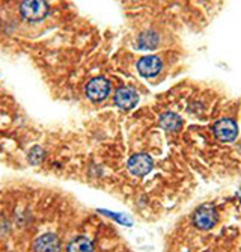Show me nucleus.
Wrapping results in <instances>:
<instances>
[{"instance_id":"1","label":"nucleus","mask_w":241,"mask_h":252,"mask_svg":"<svg viewBox=\"0 0 241 252\" xmlns=\"http://www.w3.org/2000/svg\"><path fill=\"white\" fill-rule=\"evenodd\" d=\"M110 89H112V85L106 77H94L86 83L84 93H86V97L92 103H101L108 97Z\"/></svg>"},{"instance_id":"2","label":"nucleus","mask_w":241,"mask_h":252,"mask_svg":"<svg viewBox=\"0 0 241 252\" xmlns=\"http://www.w3.org/2000/svg\"><path fill=\"white\" fill-rule=\"evenodd\" d=\"M49 3L46 0H23V3L20 6L21 15L30 23L44 20L49 15Z\"/></svg>"},{"instance_id":"3","label":"nucleus","mask_w":241,"mask_h":252,"mask_svg":"<svg viewBox=\"0 0 241 252\" xmlns=\"http://www.w3.org/2000/svg\"><path fill=\"white\" fill-rule=\"evenodd\" d=\"M218 215L215 209L210 204H204L194 212L193 215V223L199 228V230H211V228L217 223Z\"/></svg>"},{"instance_id":"4","label":"nucleus","mask_w":241,"mask_h":252,"mask_svg":"<svg viewBox=\"0 0 241 252\" xmlns=\"http://www.w3.org/2000/svg\"><path fill=\"white\" fill-rule=\"evenodd\" d=\"M127 169L131 175L134 177H143L151 172L152 169V158L148 154L139 153L133 154L127 162Z\"/></svg>"},{"instance_id":"5","label":"nucleus","mask_w":241,"mask_h":252,"mask_svg":"<svg viewBox=\"0 0 241 252\" xmlns=\"http://www.w3.org/2000/svg\"><path fill=\"white\" fill-rule=\"evenodd\" d=\"M60 239L54 233H44L32 243L33 252H60Z\"/></svg>"},{"instance_id":"6","label":"nucleus","mask_w":241,"mask_h":252,"mask_svg":"<svg viewBox=\"0 0 241 252\" xmlns=\"http://www.w3.org/2000/svg\"><path fill=\"white\" fill-rule=\"evenodd\" d=\"M214 134L218 141L232 142L238 134V127H237L235 121L225 118V120H220L214 124Z\"/></svg>"},{"instance_id":"7","label":"nucleus","mask_w":241,"mask_h":252,"mask_svg":"<svg viewBox=\"0 0 241 252\" xmlns=\"http://www.w3.org/2000/svg\"><path fill=\"white\" fill-rule=\"evenodd\" d=\"M163 68L161 59L159 56H143L139 62H137V71L140 76L149 79V77H156Z\"/></svg>"},{"instance_id":"8","label":"nucleus","mask_w":241,"mask_h":252,"mask_svg":"<svg viewBox=\"0 0 241 252\" xmlns=\"http://www.w3.org/2000/svg\"><path fill=\"white\" fill-rule=\"evenodd\" d=\"M139 101V95L134 89L131 88H119L115 93V104L122 110L133 109Z\"/></svg>"},{"instance_id":"9","label":"nucleus","mask_w":241,"mask_h":252,"mask_svg":"<svg viewBox=\"0 0 241 252\" xmlns=\"http://www.w3.org/2000/svg\"><path fill=\"white\" fill-rule=\"evenodd\" d=\"M94 242L86 236H77L70 240L67 245V252H94Z\"/></svg>"},{"instance_id":"10","label":"nucleus","mask_w":241,"mask_h":252,"mask_svg":"<svg viewBox=\"0 0 241 252\" xmlns=\"http://www.w3.org/2000/svg\"><path fill=\"white\" fill-rule=\"evenodd\" d=\"M160 124L161 127H164L167 131H177L181 124H183V120L177 115V113H172V112H166L160 117Z\"/></svg>"},{"instance_id":"11","label":"nucleus","mask_w":241,"mask_h":252,"mask_svg":"<svg viewBox=\"0 0 241 252\" xmlns=\"http://www.w3.org/2000/svg\"><path fill=\"white\" fill-rule=\"evenodd\" d=\"M27 158L32 165H39L46 160V151H44L39 145H35L29 150L27 153Z\"/></svg>"},{"instance_id":"12","label":"nucleus","mask_w":241,"mask_h":252,"mask_svg":"<svg viewBox=\"0 0 241 252\" xmlns=\"http://www.w3.org/2000/svg\"><path fill=\"white\" fill-rule=\"evenodd\" d=\"M9 231H11L9 220L6 219L5 215L0 213V239H5L6 236H9Z\"/></svg>"}]
</instances>
